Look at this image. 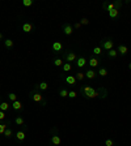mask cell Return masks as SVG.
<instances>
[{
  "label": "cell",
  "mask_w": 131,
  "mask_h": 146,
  "mask_svg": "<svg viewBox=\"0 0 131 146\" xmlns=\"http://www.w3.org/2000/svg\"><path fill=\"white\" fill-rule=\"evenodd\" d=\"M81 90H83V93H84V95H85L87 98H96V97H98V91L96 89L91 88V86H83Z\"/></svg>",
  "instance_id": "1"
},
{
  "label": "cell",
  "mask_w": 131,
  "mask_h": 146,
  "mask_svg": "<svg viewBox=\"0 0 131 146\" xmlns=\"http://www.w3.org/2000/svg\"><path fill=\"white\" fill-rule=\"evenodd\" d=\"M30 98L37 103H41V106H46V100L43 99L42 94L38 93V91H30Z\"/></svg>",
  "instance_id": "2"
},
{
  "label": "cell",
  "mask_w": 131,
  "mask_h": 146,
  "mask_svg": "<svg viewBox=\"0 0 131 146\" xmlns=\"http://www.w3.org/2000/svg\"><path fill=\"white\" fill-rule=\"evenodd\" d=\"M113 46H114V42L111 39H107V40H104V42H102V48L107 50V51L113 50Z\"/></svg>",
  "instance_id": "3"
},
{
  "label": "cell",
  "mask_w": 131,
  "mask_h": 146,
  "mask_svg": "<svg viewBox=\"0 0 131 146\" xmlns=\"http://www.w3.org/2000/svg\"><path fill=\"white\" fill-rule=\"evenodd\" d=\"M33 29H34V25H33L32 22H24V24H22V30H24L25 33H32Z\"/></svg>",
  "instance_id": "4"
},
{
  "label": "cell",
  "mask_w": 131,
  "mask_h": 146,
  "mask_svg": "<svg viewBox=\"0 0 131 146\" xmlns=\"http://www.w3.org/2000/svg\"><path fill=\"white\" fill-rule=\"evenodd\" d=\"M117 51H118V54H121L123 56V55H126V54L129 52V47H127V46H125V44H119Z\"/></svg>",
  "instance_id": "5"
},
{
  "label": "cell",
  "mask_w": 131,
  "mask_h": 146,
  "mask_svg": "<svg viewBox=\"0 0 131 146\" xmlns=\"http://www.w3.org/2000/svg\"><path fill=\"white\" fill-rule=\"evenodd\" d=\"M85 64H87V59L84 57V56L77 57V60H76V65H77L79 68H83V67H85Z\"/></svg>",
  "instance_id": "6"
},
{
  "label": "cell",
  "mask_w": 131,
  "mask_h": 146,
  "mask_svg": "<svg viewBox=\"0 0 131 146\" xmlns=\"http://www.w3.org/2000/svg\"><path fill=\"white\" fill-rule=\"evenodd\" d=\"M51 144H53V145H55V146H59L60 144H62V138H60L59 136L54 134L53 137H51Z\"/></svg>",
  "instance_id": "7"
},
{
  "label": "cell",
  "mask_w": 131,
  "mask_h": 146,
  "mask_svg": "<svg viewBox=\"0 0 131 146\" xmlns=\"http://www.w3.org/2000/svg\"><path fill=\"white\" fill-rule=\"evenodd\" d=\"M75 60H76V55H75V52H68L66 55V61L67 63H72Z\"/></svg>",
  "instance_id": "8"
},
{
  "label": "cell",
  "mask_w": 131,
  "mask_h": 146,
  "mask_svg": "<svg viewBox=\"0 0 131 146\" xmlns=\"http://www.w3.org/2000/svg\"><path fill=\"white\" fill-rule=\"evenodd\" d=\"M72 31H73V27H72L71 25H64V26H63V33H64L66 35H71Z\"/></svg>",
  "instance_id": "9"
},
{
  "label": "cell",
  "mask_w": 131,
  "mask_h": 146,
  "mask_svg": "<svg viewBox=\"0 0 131 146\" xmlns=\"http://www.w3.org/2000/svg\"><path fill=\"white\" fill-rule=\"evenodd\" d=\"M62 48H63V44L60 43V42H54V43H53V50H54L55 52L62 51Z\"/></svg>",
  "instance_id": "10"
},
{
  "label": "cell",
  "mask_w": 131,
  "mask_h": 146,
  "mask_svg": "<svg viewBox=\"0 0 131 146\" xmlns=\"http://www.w3.org/2000/svg\"><path fill=\"white\" fill-rule=\"evenodd\" d=\"M96 74H97V73L93 71V69H89V71L85 72V77H87V78H89V80H93L96 77Z\"/></svg>",
  "instance_id": "11"
},
{
  "label": "cell",
  "mask_w": 131,
  "mask_h": 146,
  "mask_svg": "<svg viewBox=\"0 0 131 146\" xmlns=\"http://www.w3.org/2000/svg\"><path fill=\"white\" fill-rule=\"evenodd\" d=\"M66 82H67L68 85H75L76 84V77L75 76H67L66 77Z\"/></svg>",
  "instance_id": "12"
},
{
  "label": "cell",
  "mask_w": 131,
  "mask_h": 146,
  "mask_svg": "<svg viewBox=\"0 0 131 146\" xmlns=\"http://www.w3.org/2000/svg\"><path fill=\"white\" fill-rule=\"evenodd\" d=\"M98 64H100V60H98V59H96V57H91L89 59V65L92 68H96Z\"/></svg>",
  "instance_id": "13"
},
{
  "label": "cell",
  "mask_w": 131,
  "mask_h": 146,
  "mask_svg": "<svg viewBox=\"0 0 131 146\" xmlns=\"http://www.w3.org/2000/svg\"><path fill=\"white\" fill-rule=\"evenodd\" d=\"M119 16V11L118 9H111V11H109V17L110 18H117Z\"/></svg>",
  "instance_id": "14"
},
{
  "label": "cell",
  "mask_w": 131,
  "mask_h": 146,
  "mask_svg": "<svg viewBox=\"0 0 131 146\" xmlns=\"http://www.w3.org/2000/svg\"><path fill=\"white\" fill-rule=\"evenodd\" d=\"M75 77H76V81H84V78H85V73L84 72H77Z\"/></svg>",
  "instance_id": "15"
},
{
  "label": "cell",
  "mask_w": 131,
  "mask_h": 146,
  "mask_svg": "<svg viewBox=\"0 0 131 146\" xmlns=\"http://www.w3.org/2000/svg\"><path fill=\"white\" fill-rule=\"evenodd\" d=\"M25 133H24V132H22V130H20V132H17V133H16V138L18 140V141H24L25 140Z\"/></svg>",
  "instance_id": "16"
},
{
  "label": "cell",
  "mask_w": 131,
  "mask_h": 146,
  "mask_svg": "<svg viewBox=\"0 0 131 146\" xmlns=\"http://www.w3.org/2000/svg\"><path fill=\"white\" fill-rule=\"evenodd\" d=\"M22 108V103L20 102V100H16V102H13V110H16V111H18V110Z\"/></svg>",
  "instance_id": "17"
},
{
  "label": "cell",
  "mask_w": 131,
  "mask_h": 146,
  "mask_svg": "<svg viewBox=\"0 0 131 146\" xmlns=\"http://www.w3.org/2000/svg\"><path fill=\"white\" fill-rule=\"evenodd\" d=\"M8 108H9V104H8L7 102H1V103H0V111H4V112H5Z\"/></svg>",
  "instance_id": "18"
},
{
  "label": "cell",
  "mask_w": 131,
  "mask_h": 146,
  "mask_svg": "<svg viewBox=\"0 0 131 146\" xmlns=\"http://www.w3.org/2000/svg\"><path fill=\"white\" fill-rule=\"evenodd\" d=\"M62 68H63V71H64V72H69V71L72 69V65H71L69 63H64Z\"/></svg>",
  "instance_id": "19"
},
{
  "label": "cell",
  "mask_w": 131,
  "mask_h": 146,
  "mask_svg": "<svg viewBox=\"0 0 131 146\" xmlns=\"http://www.w3.org/2000/svg\"><path fill=\"white\" fill-rule=\"evenodd\" d=\"M15 123L17 125H24V117H21V116H17L15 119Z\"/></svg>",
  "instance_id": "20"
},
{
  "label": "cell",
  "mask_w": 131,
  "mask_h": 146,
  "mask_svg": "<svg viewBox=\"0 0 131 146\" xmlns=\"http://www.w3.org/2000/svg\"><path fill=\"white\" fill-rule=\"evenodd\" d=\"M7 123H0V134H4V132L7 129Z\"/></svg>",
  "instance_id": "21"
},
{
  "label": "cell",
  "mask_w": 131,
  "mask_h": 146,
  "mask_svg": "<svg viewBox=\"0 0 131 146\" xmlns=\"http://www.w3.org/2000/svg\"><path fill=\"white\" fill-rule=\"evenodd\" d=\"M38 88H39L41 90H46V89L49 88V84H47L46 81H43V82H41V84L38 85Z\"/></svg>",
  "instance_id": "22"
},
{
  "label": "cell",
  "mask_w": 131,
  "mask_h": 146,
  "mask_svg": "<svg viewBox=\"0 0 131 146\" xmlns=\"http://www.w3.org/2000/svg\"><path fill=\"white\" fill-rule=\"evenodd\" d=\"M98 74H100L101 77H105V76H107V69H106V68H101V69L98 71Z\"/></svg>",
  "instance_id": "23"
},
{
  "label": "cell",
  "mask_w": 131,
  "mask_h": 146,
  "mask_svg": "<svg viewBox=\"0 0 131 146\" xmlns=\"http://www.w3.org/2000/svg\"><path fill=\"white\" fill-rule=\"evenodd\" d=\"M4 44H5V47H8V48H12L13 47V40L12 39H5Z\"/></svg>",
  "instance_id": "24"
},
{
  "label": "cell",
  "mask_w": 131,
  "mask_h": 146,
  "mask_svg": "<svg viewBox=\"0 0 131 146\" xmlns=\"http://www.w3.org/2000/svg\"><path fill=\"white\" fill-rule=\"evenodd\" d=\"M93 54H96V55H101V54H102V47H100V46L95 47V48H93Z\"/></svg>",
  "instance_id": "25"
},
{
  "label": "cell",
  "mask_w": 131,
  "mask_h": 146,
  "mask_svg": "<svg viewBox=\"0 0 131 146\" xmlns=\"http://www.w3.org/2000/svg\"><path fill=\"white\" fill-rule=\"evenodd\" d=\"M54 64H55V67H63V60L62 59H55L54 60Z\"/></svg>",
  "instance_id": "26"
},
{
  "label": "cell",
  "mask_w": 131,
  "mask_h": 146,
  "mask_svg": "<svg viewBox=\"0 0 131 146\" xmlns=\"http://www.w3.org/2000/svg\"><path fill=\"white\" fill-rule=\"evenodd\" d=\"M107 55H109L110 57H115L117 55H118V51H117V50H110V51H107Z\"/></svg>",
  "instance_id": "27"
},
{
  "label": "cell",
  "mask_w": 131,
  "mask_h": 146,
  "mask_svg": "<svg viewBox=\"0 0 131 146\" xmlns=\"http://www.w3.org/2000/svg\"><path fill=\"white\" fill-rule=\"evenodd\" d=\"M59 95H60L62 98H66V97H68V91L66 90V89H62V90L59 91Z\"/></svg>",
  "instance_id": "28"
},
{
  "label": "cell",
  "mask_w": 131,
  "mask_h": 146,
  "mask_svg": "<svg viewBox=\"0 0 131 146\" xmlns=\"http://www.w3.org/2000/svg\"><path fill=\"white\" fill-rule=\"evenodd\" d=\"M8 98H9V100H12V102H16V100H17V95L15 93H11V94H8Z\"/></svg>",
  "instance_id": "29"
},
{
  "label": "cell",
  "mask_w": 131,
  "mask_h": 146,
  "mask_svg": "<svg viewBox=\"0 0 131 146\" xmlns=\"http://www.w3.org/2000/svg\"><path fill=\"white\" fill-rule=\"evenodd\" d=\"M3 136H5L7 138H9V137L12 136V129H11V128H7V129H5V132H4V134H3Z\"/></svg>",
  "instance_id": "30"
},
{
  "label": "cell",
  "mask_w": 131,
  "mask_h": 146,
  "mask_svg": "<svg viewBox=\"0 0 131 146\" xmlns=\"http://www.w3.org/2000/svg\"><path fill=\"white\" fill-rule=\"evenodd\" d=\"M22 4H24V7H30L32 4H33V1H32V0H24Z\"/></svg>",
  "instance_id": "31"
},
{
  "label": "cell",
  "mask_w": 131,
  "mask_h": 146,
  "mask_svg": "<svg viewBox=\"0 0 131 146\" xmlns=\"http://www.w3.org/2000/svg\"><path fill=\"white\" fill-rule=\"evenodd\" d=\"M80 24H81V25H88V24H89V20H88V18H85V17H84V18H81Z\"/></svg>",
  "instance_id": "32"
},
{
  "label": "cell",
  "mask_w": 131,
  "mask_h": 146,
  "mask_svg": "<svg viewBox=\"0 0 131 146\" xmlns=\"http://www.w3.org/2000/svg\"><path fill=\"white\" fill-rule=\"evenodd\" d=\"M68 97L69 98H76V91H68Z\"/></svg>",
  "instance_id": "33"
},
{
  "label": "cell",
  "mask_w": 131,
  "mask_h": 146,
  "mask_svg": "<svg viewBox=\"0 0 131 146\" xmlns=\"http://www.w3.org/2000/svg\"><path fill=\"white\" fill-rule=\"evenodd\" d=\"M105 145H106V146H114V142H113L111 140H106V141H105Z\"/></svg>",
  "instance_id": "34"
},
{
  "label": "cell",
  "mask_w": 131,
  "mask_h": 146,
  "mask_svg": "<svg viewBox=\"0 0 131 146\" xmlns=\"http://www.w3.org/2000/svg\"><path fill=\"white\" fill-rule=\"evenodd\" d=\"M4 119H5V112L0 111V120H4Z\"/></svg>",
  "instance_id": "35"
},
{
  "label": "cell",
  "mask_w": 131,
  "mask_h": 146,
  "mask_svg": "<svg viewBox=\"0 0 131 146\" xmlns=\"http://www.w3.org/2000/svg\"><path fill=\"white\" fill-rule=\"evenodd\" d=\"M72 27H75V29H80V27H81V24H80V22H76V24H75Z\"/></svg>",
  "instance_id": "36"
},
{
  "label": "cell",
  "mask_w": 131,
  "mask_h": 146,
  "mask_svg": "<svg viewBox=\"0 0 131 146\" xmlns=\"http://www.w3.org/2000/svg\"><path fill=\"white\" fill-rule=\"evenodd\" d=\"M129 69H130V71H131V63H130V64H129Z\"/></svg>",
  "instance_id": "37"
},
{
  "label": "cell",
  "mask_w": 131,
  "mask_h": 146,
  "mask_svg": "<svg viewBox=\"0 0 131 146\" xmlns=\"http://www.w3.org/2000/svg\"><path fill=\"white\" fill-rule=\"evenodd\" d=\"M3 39V34H0V40H1Z\"/></svg>",
  "instance_id": "38"
}]
</instances>
